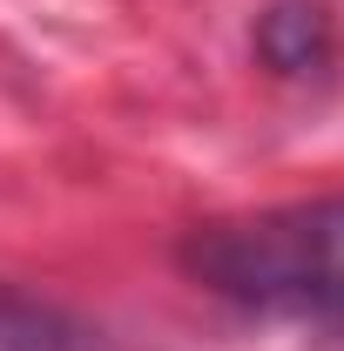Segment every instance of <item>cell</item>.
Returning a JSON list of instances; mask_svg holds the SVG:
<instances>
[{
    "label": "cell",
    "mask_w": 344,
    "mask_h": 351,
    "mask_svg": "<svg viewBox=\"0 0 344 351\" xmlns=\"http://www.w3.org/2000/svg\"><path fill=\"white\" fill-rule=\"evenodd\" d=\"M182 270L236 311L344 324V196L216 217L182 237Z\"/></svg>",
    "instance_id": "cell-1"
},
{
    "label": "cell",
    "mask_w": 344,
    "mask_h": 351,
    "mask_svg": "<svg viewBox=\"0 0 344 351\" xmlns=\"http://www.w3.org/2000/svg\"><path fill=\"white\" fill-rule=\"evenodd\" d=\"M0 351H129V345L54 298L0 284Z\"/></svg>",
    "instance_id": "cell-2"
},
{
    "label": "cell",
    "mask_w": 344,
    "mask_h": 351,
    "mask_svg": "<svg viewBox=\"0 0 344 351\" xmlns=\"http://www.w3.org/2000/svg\"><path fill=\"white\" fill-rule=\"evenodd\" d=\"M257 54L284 82H317L338 61V27H331V14L317 0H277L257 21Z\"/></svg>",
    "instance_id": "cell-3"
}]
</instances>
